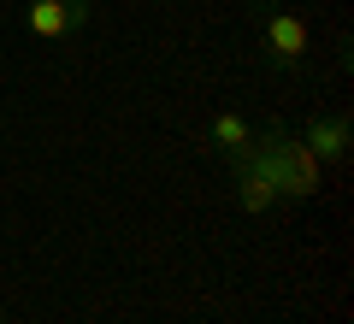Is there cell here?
<instances>
[{"mask_svg": "<svg viewBox=\"0 0 354 324\" xmlns=\"http://www.w3.org/2000/svg\"><path fill=\"white\" fill-rule=\"evenodd\" d=\"M301 142H307V153H313L319 165H342L348 160V142H354V124H348V113H313L307 118V130H301Z\"/></svg>", "mask_w": 354, "mask_h": 324, "instance_id": "obj_4", "label": "cell"}, {"mask_svg": "<svg viewBox=\"0 0 354 324\" xmlns=\"http://www.w3.org/2000/svg\"><path fill=\"white\" fill-rule=\"evenodd\" d=\"M236 207L248 212V218H260V212L278 207V189L266 183V177H254V171H242V165H236Z\"/></svg>", "mask_w": 354, "mask_h": 324, "instance_id": "obj_6", "label": "cell"}, {"mask_svg": "<svg viewBox=\"0 0 354 324\" xmlns=\"http://www.w3.org/2000/svg\"><path fill=\"white\" fill-rule=\"evenodd\" d=\"M254 12V36H260V59L278 77H301L313 59V24L307 12H295L290 0H248Z\"/></svg>", "mask_w": 354, "mask_h": 324, "instance_id": "obj_2", "label": "cell"}, {"mask_svg": "<svg viewBox=\"0 0 354 324\" xmlns=\"http://www.w3.org/2000/svg\"><path fill=\"white\" fill-rule=\"evenodd\" d=\"M207 136H213V153H218V160H225V165H236L242 153L254 148V136H260V130H254V124H248L242 113H218Z\"/></svg>", "mask_w": 354, "mask_h": 324, "instance_id": "obj_5", "label": "cell"}, {"mask_svg": "<svg viewBox=\"0 0 354 324\" xmlns=\"http://www.w3.org/2000/svg\"><path fill=\"white\" fill-rule=\"evenodd\" d=\"M236 165L254 171V177H266V183L278 189V200H313L319 195V160L307 153V142L295 136V130H283V124L260 130L254 148L242 153ZM236 165H230V171H236Z\"/></svg>", "mask_w": 354, "mask_h": 324, "instance_id": "obj_1", "label": "cell"}, {"mask_svg": "<svg viewBox=\"0 0 354 324\" xmlns=\"http://www.w3.org/2000/svg\"><path fill=\"white\" fill-rule=\"evenodd\" d=\"M0 324H6V318H0Z\"/></svg>", "mask_w": 354, "mask_h": 324, "instance_id": "obj_7", "label": "cell"}, {"mask_svg": "<svg viewBox=\"0 0 354 324\" xmlns=\"http://www.w3.org/2000/svg\"><path fill=\"white\" fill-rule=\"evenodd\" d=\"M88 18H95V0H30L24 6V30L36 41H71L83 36Z\"/></svg>", "mask_w": 354, "mask_h": 324, "instance_id": "obj_3", "label": "cell"}]
</instances>
